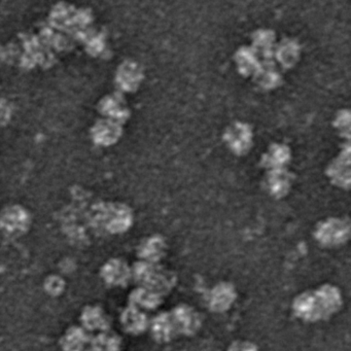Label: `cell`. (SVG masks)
Listing matches in <instances>:
<instances>
[{
  "mask_svg": "<svg viewBox=\"0 0 351 351\" xmlns=\"http://www.w3.org/2000/svg\"><path fill=\"white\" fill-rule=\"evenodd\" d=\"M225 141L234 153L243 155L252 145V129L243 123H235L228 128Z\"/></svg>",
  "mask_w": 351,
  "mask_h": 351,
  "instance_id": "1",
  "label": "cell"
},
{
  "mask_svg": "<svg viewBox=\"0 0 351 351\" xmlns=\"http://www.w3.org/2000/svg\"><path fill=\"white\" fill-rule=\"evenodd\" d=\"M143 79V69L134 61H125L117 73V84L124 92H133L139 87Z\"/></svg>",
  "mask_w": 351,
  "mask_h": 351,
  "instance_id": "2",
  "label": "cell"
},
{
  "mask_svg": "<svg viewBox=\"0 0 351 351\" xmlns=\"http://www.w3.org/2000/svg\"><path fill=\"white\" fill-rule=\"evenodd\" d=\"M122 135V126L116 121L100 120L92 129L93 141L99 145H114Z\"/></svg>",
  "mask_w": 351,
  "mask_h": 351,
  "instance_id": "3",
  "label": "cell"
},
{
  "mask_svg": "<svg viewBox=\"0 0 351 351\" xmlns=\"http://www.w3.org/2000/svg\"><path fill=\"white\" fill-rule=\"evenodd\" d=\"M92 335L80 326H73L67 330L61 341L64 351H90Z\"/></svg>",
  "mask_w": 351,
  "mask_h": 351,
  "instance_id": "4",
  "label": "cell"
},
{
  "mask_svg": "<svg viewBox=\"0 0 351 351\" xmlns=\"http://www.w3.org/2000/svg\"><path fill=\"white\" fill-rule=\"evenodd\" d=\"M100 110L106 114L110 120L120 123L124 122L129 117V110L127 108L126 102L120 94L108 96L100 104Z\"/></svg>",
  "mask_w": 351,
  "mask_h": 351,
  "instance_id": "5",
  "label": "cell"
},
{
  "mask_svg": "<svg viewBox=\"0 0 351 351\" xmlns=\"http://www.w3.org/2000/svg\"><path fill=\"white\" fill-rule=\"evenodd\" d=\"M82 324L87 332L101 330L106 332L108 328V320L104 310L98 306H89L83 310L81 316Z\"/></svg>",
  "mask_w": 351,
  "mask_h": 351,
  "instance_id": "6",
  "label": "cell"
},
{
  "mask_svg": "<svg viewBox=\"0 0 351 351\" xmlns=\"http://www.w3.org/2000/svg\"><path fill=\"white\" fill-rule=\"evenodd\" d=\"M273 55L276 57L281 66L291 69L299 60L300 46L295 40H285L275 46Z\"/></svg>",
  "mask_w": 351,
  "mask_h": 351,
  "instance_id": "7",
  "label": "cell"
},
{
  "mask_svg": "<svg viewBox=\"0 0 351 351\" xmlns=\"http://www.w3.org/2000/svg\"><path fill=\"white\" fill-rule=\"evenodd\" d=\"M291 180H293L291 174L283 168L271 170L266 178L267 189L274 196H285L291 189Z\"/></svg>",
  "mask_w": 351,
  "mask_h": 351,
  "instance_id": "8",
  "label": "cell"
},
{
  "mask_svg": "<svg viewBox=\"0 0 351 351\" xmlns=\"http://www.w3.org/2000/svg\"><path fill=\"white\" fill-rule=\"evenodd\" d=\"M235 61L238 71L245 77L256 75L261 65V61L258 60L254 49L247 48V47L237 51L235 55Z\"/></svg>",
  "mask_w": 351,
  "mask_h": 351,
  "instance_id": "9",
  "label": "cell"
},
{
  "mask_svg": "<svg viewBox=\"0 0 351 351\" xmlns=\"http://www.w3.org/2000/svg\"><path fill=\"white\" fill-rule=\"evenodd\" d=\"M291 159L289 147L282 145H273L263 156L262 164L269 169H282L283 166Z\"/></svg>",
  "mask_w": 351,
  "mask_h": 351,
  "instance_id": "10",
  "label": "cell"
},
{
  "mask_svg": "<svg viewBox=\"0 0 351 351\" xmlns=\"http://www.w3.org/2000/svg\"><path fill=\"white\" fill-rule=\"evenodd\" d=\"M256 84L264 89H273L278 87L281 83V75L277 71L275 65L270 60L261 63L258 71L254 75Z\"/></svg>",
  "mask_w": 351,
  "mask_h": 351,
  "instance_id": "11",
  "label": "cell"
},
{
  "mask_svg": "<svg viewBox=\"0 0 351 351\" xmlns=\"http://www.w3.org/2000/svg\"><path fill=\"white\" fill-rule=\"evenodd\" d=\"M252 44L256 54L260 53L265 59L270 60L274 52L275 34L270 30H258L252 36Z\"/></svg>",
  "mask_w": 351,
  "mask_h": 351,
  "instance_id": "12",
  "label": "cell"
},
{
  "mask_svg": "<svg viewBox=\"0 0 351 351\" xmlns=\"http://www.w3.org/2000/svg\"><path fill=\"white\" fill-rule=\"evenodd\" d=\"M1 225L9 232L23 231L28 225L27 213L20 207H13L3 215Z\"/></svg>",
  "mask_w": 351,
  "mask_h": 351,
  "instance_id": "13",
  "label": "cell"
},
{
  "mask_svg": "<svg viewBox=\"0 0 351 351\" xmlns=\"http://www.w3.org/2000/svg\"><path fill=\"white\" fill-rule=\"evenodd\" d=\"M101 275L110 285H121L127 278L126 266L120 261H110L102 268Z\"/></svg>",
  "mask_w": 351,
  "mask_h": 351,
  "instance_id": "14",
  "label": "cell"
},
{
  "mask_svg": "<svg viewBox=\"0 0 351 351\" xmlns=\"http://www.w3.org/2000/svg\"><path fill=\"white\" fill-rule=\"evenodd\" d=\"M130 213L126 207H112L108 213L106 228L110 229V231H121L128 226V223H130Z\"/></svg>",
  "mask_w": 351,
  "mask_h": 351,
  "instance_id": "15",
  "label": "cell"
},
{
  "mask_svg": "<svg viewBox=\"0 0 351 351\" xmlns=\"http://www.w3.org/2000/svg\"><path fill=\"white\" fill-rule=\"evenodd\" d=\"M119 348L120 340L114 335L100 332L92 336L90 351H119Z\"/></svg>",
  "mask_w": 351,
  "mask_h": 351,
  "instance_id": "16",
  "label": "cell"
},
{
  "mask_svg": "<svg viewBox=\"0 0 351 351\" xmlns=\"http://www.w3.org/2000/svg\"><path fill=\"white\" fill-rule=\"evenodd\" d=\"M328 176L332 178V182L340 186H344L345 182H349V157L348 154L343 157L338 158L334 164L328 168Z\"/></svg>",
  "mask_w": 351,
  "mask_h": 351,
  "instance_id": "17",
  "label": "cell"
},
{
  "mask_svg": "<svg viewBox=\"0 0 351 351\" xmlns=\"http://www.w3.org/2000/svg\"><path fill=\"white\" fill-rule=\"evenodd\" d=\"M47 291L52 295H59L61 291L64 289V282L62 279L59 277L53 276L47 280L46 282Z\"/></svg>",
  "mask_w": 351,
  "mask_h": 351,
  "instance_id": "18",
  "label": "cell"
},
{
  "mask_svg": "<svg viewBox=\"0 0 351 351\" xmlns=\"http://www.w3.org/2000/svg\"><path fill=\"white\" fill-rule=\"evenodd\" d=\"M336 126L343 130V132L349 135V114L347 112H342L339 114L336 121Z\"/></svg>",
  "mask_w": 351,
  "mask_h": 351,
  "instance_id": "19",
  "label": "cell"
}]
</instances>
